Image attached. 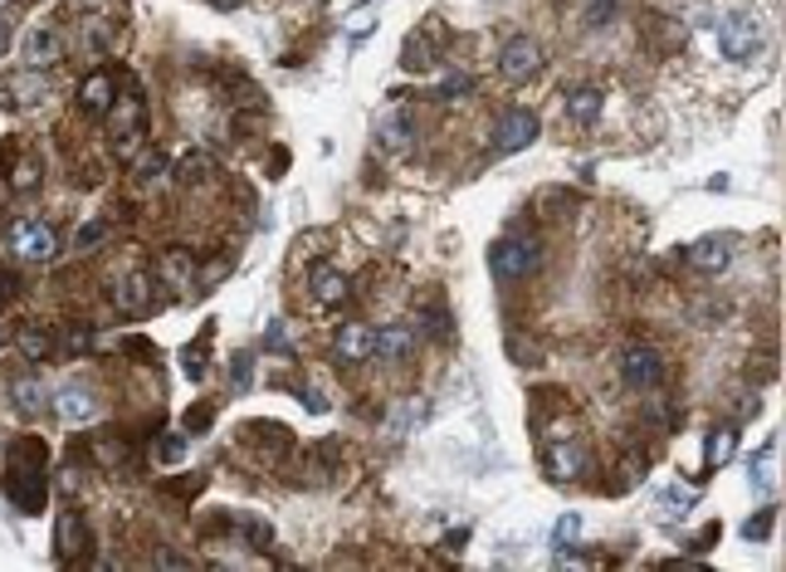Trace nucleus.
Instances as JSON below:
<instances>
[{
    "instance_id": "f257e3e1",
    "label": "nucleus",
    "mask_w": 786,
    "mask_h": 572,
    "mask_svg": "<svg viewBox=\"0 0 786 572\" xmlns=\"http://www.w3.org/2000/svg\"><path fill=\"white\" fill-rule=\"evenodd\" d=\"M45 441H15L10 445V465H5V499L20 514H39L45 509Z\"/></svg>"
},
{
    "instance_id": "f03ea898",
    "label": "nucleus",
    "mask_w": 786,
    "mask_h": 572,
    "mask_svg": "<svg viewBox=\"0 0 786 572\" xmlns=\"http://www.w3.org/2000/svg\"><path fill=\"white\" fill-rule=\"evenodd\" d=\"M108 142H113V157L118 162H132L146 148V98L132 79L122 83L108 108Z\"/></svg>"
},
{
    "instance_id": "7ed1b4c3",
    "label": "nucleus",
    "mask_w": 786,
    "mask_h": 572,
    "mask_svg": "<svg viewBox=\"0 0 786 572\" xmlns=\"http://www.w3.org/2000/svg\"><path fill=\"white\" fill-rule=\"evenodd\" d=\"M10 249H15L25 265H49V259L59 255V231L49 221H35V215H25V221L10 225Z\"/></svg>"
},
{
    "instance_id": "20e7f679",
    "label": "nucleus",
    "mask_w": 786,
    "mask_h": 572,
    "mask_svg": "<svg viewBox=\"0 0 786 572\" xmlns=\"http://www.w3.org/2000/svg\"><path fill=\"white\" fill-rule=\"evenodd\" d=\"M542 265V245L532 235H508L494 245V275L498 279H528Z\"/></svg>"
},
{
    "instance_id": "39448f33",
    "label": "nucleus",
    "mask_w": 786,
    "mask_h": 572,
    "mask_svg": "<svg viewBox=\"0 0 786 572\" xmlns=\"http://www.w3.org/2000/svg\"><path fill=\"white\" fill-rule=\"evenodd\" d=\"M718 49H723V59H732V65H742V59H758V55H762V25H758V15H728V20H723Z\"/></svg>"
},
{
    "instance_id": "423d86ee",
    "label": "nucleus",
    "mask_w": 786,
    "mask_h": 572,
    "mask_svg": "<svg viewBox=\"0 0 786 572\" xmlns=\"http://www.w3.org/2000/svg\"><path fill=\"white\" fill-rule=\"evenodd\" d=\"M498 74L508 83H532L542 74V45L532 35H513L498 55Z\"/></svg>"
},
{
    "instance_id": "0eeeda50",
    "label": "nucleus",
    "mask_w": 786,
    "mask_h": 572,
    "mask_svg": "<svg viewBox=\"0 0 786 572\" xmlns=\"http://www.w3.org/2000/svg\"><path fill=\"white\" fill-rule=\"evenodd\" d=\"M621 382L631 387H659L665 382V352H655L649 342H631L621 352Z\"/></svg>"
},
{
    "instance_id": "6e6552de",
    "label": "nucleus",
    "mask_w": 786,
    "mask_h": 572,
    "mask_svg": "<svg viewBox=\"0 0 786 572\" xmlns=\"http://www.w3.org/2000/svg\"><path fill=\"white\" fill-rule=\"evenodd\" d=\"M538 113L532 108H508L498 118V132H494V148L498 152H523V148H532L538 142Z\"/></svg>"
},
{
    "instance_id": "1a4fd4ad",
    "label": "nucleus",
    "mask_w": 786,
    "mask_h": 572,
    "mask_svg": "<svg viewBox=\"0 0 786 572\" xmlns=\"http://www.w3.org/2000/svg\"><path fill=\"white\" fill-rule=\"evenodd\" d=\"M732 259H738V235H704L689 245V269L699 275H723Z\"/></svg>"
},
{
    "instance_id": "9d476101",
    "label": "nucleus",
    "mask_w": 786,
    "mask_h": 572,
    "mask_svg": "<svg viewBox=\"0 0 786 572\" xmlns=\"http://www.w3.org/2000/svg\"><path fill=\"white\" fill-rule=\"evenodd\" d=\"M113 98H118V79H113L108 69H93V74L79 79V113H89V118H108Z\"/></svg>"
},
{
    "instance_id": "9b49d317",
    "label": "nucleus",
    "mask_w": 786,
    "mask_h": 572,
    "mask_svg": "<svg viewBox=\"0 0 786 572\" xmlns=\"http://www.w3.org/2000/svg\"><path fill=\"white\" fill-rule=\"evenodd\" d=\"M49 407L59 411V421H64V425H89V421H98V401H93V392L79 387V382H73V387H59Z\"/></svg>"
},
{
    "instance_id": "f8f14e48",
    "label": "nucleus",
    "mask_w": 786,
    "mask_h": 572,
    "mask_svg": "<svg viewBox=\"0 0 786 572\" xmlns=\"http://www.w3.org/2000/svg\"><path fill=\"white\" fill-rule=\"evenodd\" d=\"M83 548H89V524H83L73 509H64L59 524H55V558L69 568V563H79L83 558Z\"/></svg>"
},
{
    "instance_id": "ddd939ff",
    "label": "nucleus",
    "mask_w": 786,
    "mask_h": 572,
    "mask_svg": "<svg viewBox=\"0 0 786 572\" xmlns=\"http://www.w3.org/2000/svg\"><path fill=\"white\" fill-rule=\"evenodd\" d=\"M45 69H25V74H15V79H5L0 83V98H5V108H35L39 98H45Z\"/></svg>"
},
{
    "instance_id": "4468645a",
    "label": "nucleus",
    "mask_w": 786,
    "mask_h": 572,
    "mask_svg": "<svg viewBox=\"0 0 786 572\" xmlns=\"http://www.w3.org/2000/svg\"><path fill=\"white\" fill-rule=\"evenodd\" d=\"M25 59L30 69H55L59 59H64V35H59L55 25H39L25 35Z\"/></svg>"
},
{
    "instance_id": "2eb2a0df",
    "label": "nucleus",
    "mask_w": 786,
    "mask_h": 572,
    "mask_svg": "<svg viewBox=\"0 0 786 572\" xmlns=\"http://www.w3.org/2000/svg\"><path fill=\"white\" fill-rule=\"evenodd\" d=\"M113 299H118L122 314L138 318V314H146V308H152V279H146L142 269H128V275L113 284Z\"/></svg>"
},
{
    "instance_id": "dca6fc26",
    "label": "nucleus",
    "mask_w": 786,
    "mask_h": 572,
    "mask_svg": "<svg viewBox=\"0 0 786 572\" xmlns=\"http://www.w3.org/2000/svg\"><path fill=\"white\" fill-rule=\"evenodd\" d=\"M372 352H376V328L357 324V318L338 328V358L342 362H352V367H357V362H366Z\"/></svg>"
},
{
    "instance_id": "f3484780",
    "label": "nucleus",
    "mask_w": 786,
    "mask_h": 572,
    "mask_svg": "<svg viewBox=\"0 0 786 572\" xmlns=\"http://www.w3.org/2000/svg\"><path fill=\"white\" fill-rule=\"evenodd\" d=\"M308 289H313V304H318V308H338L342 299H348L352 284L338 275V269H313V284Z\"/></svg>"
},
{
    "instance_id": "a211bd4d",
    "label": "nucleus",
    "mask_w": 786,
    "mask_h": 572,
    "mask_svg": "<svg viewBox=\"0 0 786 572\" xmlns=\"http://www.w3.org/2000/svg\"><path fill=\"white\" fill-rule=\"evenodd\" d=\"M162 284H166V289H176V294L196 289V259L186 255V249H172V255L162 259Z\"/></svg>"
},
{
    "instance_id": "6ab92c4d",
    "label": "nucleus",
    "mask_w": 786,
    "mask_h": 572,
    "mask_svg": "<svg viewBox=\"0 0 786 572\" xmlns=\"http://www.w3.org/2000/svg\"><path fill=\"white\" fill-rule=\"evenodd\" d=\"M10 401H15L25 416H39L55 397L45 392V382H39V377H15V382H10Z\"/></svg>"
},
{
    "instance_id": "aec40b11",
    "label": "nucleus",
    "mask_w": 786,
    "mask_h": 572,
    "mask_svg": "<svg viewBox=\"0 0 786 572\" xmlns=\"http://www.w3.org/2000/svg\"><path fill=\"white\" fill-rule=\"evenodd\" d=\"M582 465H586V451H582V445H552V451H548V475H552L558 485L576 480V475H582Z\"/></svg>"
},
{
    "instance_id": "412c9836",
    "label": "nucleus",
    "mask_w": 786,
    "mask_h": 572,
    "mask_svg": "<svg viewBox=\"0 0 786 572\" xmlns=\"http://www.w3.org/2000/svg\"><path fill=\"white\" fill-rule=\"evenodd\" d=\"M128 166H132V182H138V186H156V182L166 176V166H172V162H166V152H162V148H142Z\"/></svg>"
},
{
    "instance_id": "4be33fe9",
    "label": "nucleus",
    "mask_w": 786,
    "mask_h": 572,
    "mask_svg": "<svg viewBox=\"0 0 786 572\" xmlns=\"http://www.w3.org/2000/svg\"><path fill=\"white\" fill-rule=\"evenodd\" d=\"M567 118L576 128H591L596 118H601V89H576L567 93Z\"/></svg>"
},
{
    "instance_id": "5701e85b",
    "label": "nucleus",
    "mask_w": 786,
    "mask_h": 572,
    "mask_svg": "<svg viewBox=\"0 0 786 572\" xmlns=\"http://www.w3.org/2000/svg\"><path fill=\"white\" fill-rule=\"evenodd\" d=\"M376 352H382V358H411L415 352V338H411V328H382L376 332Z\"/></svg>"
},
{
    "instance_id": "b1692460",
    "label": "nucleus",
    "mask_w": 786,
    "mask_h": 572,
    "mask_svg": "<svg viewBox=\"0 0 786 572\" xmlns=\"http://www.w3.org/2000/svg\"><path fill=\"white\" fill-rule=\"evenodd\" d=\"M39 182H45V166H39L35 157H20L15 166H10V186H15V191H35Z\"/></svg>"
},
{
    "instance_id": "393cba45",
    "label": "nucleus",
    "mask_w": 786,
    "mask_h": 572,
    "mask_svg": "<svg viewBox=\"0 0 786 572\" xmlns=\"http://www.w3.org/2000/svg\"><path fill=\"white\" fill-rule=\"evenodd\" d=\"M732 445H738V435H732V425H718L714 435H708V465H728L732 460Z\"/></svg>"
},
{
    "instance_id": "a878e982",
    "label": "nucleus",
    "mask_w": 786,
    "mask_h": 572,
    "mask_svg": "<svg viewBox=\"0 0 786 572\" xmlns=\"http://www.w3.org/2000/svg\"><path fill=\"white\" fill-rule=\"evenodd\" d=\"M415 142V128H411V118H406V113H396L391 122H386V148L391 152H406Z\"/></svg>"
},
{
    "instance_id": "bb28decb",
    "label": "nucleus",
    "mask_w": 786,
    "mask_h": 572,
    "mask_svg": "<svg viewBox=\"0 0 786 572\" xmlns=\"http://www.w3.org/2000/svg\"><path fill=\"white\" fill-rule=\"evenodd\" d=\"M772 524H777V504H767V509H758V514L742 524V534L752 538V544H767V534H772Z\"/></svg>"
},
{
    "instance_id": "cd10ccee",
    "label": "nucleus",
    "mask_w": 786,
    "mask_h": 572,
    "mask_svg": "<svg viewBox=\"0 0 786 572\" xmlns=\"http://www.w3.org/2000/svg\"><path fill=\"white\" fill-rule=\"evenodd\" d=\"M83 45H89L93 55H103V49H113V45H118V35H113V25H108V20H93V25H89V35H83Z\"/></svg>"
},
{
    "instance_id": "c85d7f7f",
    "label": "nucleus",
    "mask_w": 786,
    "mask_h": 572,
    "mask_svg": "<svg viewBox=\"0 0 786 572\" xmlns=\"http://www.w3.org/2000/svg\"><path fill=\"white\" fill-rule=\"evenodd\" d=\"M576 534H582V518H576V514H562V518H558V538H552V544H558L562 553H567L572 544H582Z\"/></svg>"
},
{
    "instance_id": "c756f323",
    "label": "nucleus",
    "mask_w": 786,
    "mask_h": 572,
    "mask_svg": "<svg viewBox=\"0 0 786 572\" xmlns=\"http://www.w3.org/2000/svg\"><path fill=\"white\" fill-rule=\"evenodd\" d=\"M665 499H669V504H665L669 518H679V514H689V509H694V490H684V485H674Z\"/></svg>"
},
{
    "instance_id": "7c9ffc66",
    "label": "nucleus",
    "mask_w": 786,
    "mask_h": 572,
    "mask_svg": "<svg viewBox=\"0 0 786 572\" xmlns=\"http://www.w3.org/2000/svg\"><path fill=\"white\" fill-rule=\"evenodd\" d=\"M20 352H25V358H49V338L45 332H20Z\"/></svg>"
},
{
    "instance_id": "2f4dec72",
    "label": "nucleus",
    "mask_w": 786,
    "mask_h": 572,
    "mask_svg": "<svg viewBox=\"0 0 786 572\" xmlns=\"http://www.w3.org/2000/svg\"><path fill=\"white\" fill-rule=\"evenodd\" d=\"M611 20H615V0H591V10H586V25L601 30V25H611Z\"/></svg>"
},
{
    "instance_id": "473e14b6",
    "label": "nucleus",
    "mask_w": 786,
    "mask_h": 572,
    "mask_svg": "<svg viewBox=\"0 0 786 572\" xmlns=\"http://www.w3.org/2000/svg\"><path fill=\"white\" fill-rule=\"evenodd\" d=\"M211 176V162L206 157H186L181 162V186H196V182H206Z\"/></svg>"
},
{
    "instance_id": "72a5a7b5",
    "label": "nucleus",
    "mask_w": 786,
    "mask_h": 572,
    "mask_svg": "<svg viewBox=\"0 0 786 572\" xmlns=\"http://www.w3.org/2000/svg\"><path fill=\"white\" fill-rule=\"evenodd\" d=\"M103 235H108V225H103V221H93L83 235H73V249H93V245L103 241Z\"/></svg>"
},
{
    "instance_id": "f704fd0d",
    "label": "nucleus",
    "mask_w": 786,
    "mask_h": 572,
    "mask_svg": "<svg viewBox=\"0 0 786 572\" xmlns=\"http://www.w3.org/2000/svg\"><path fill=\"white\" fill-rule=\"evenodd\" d=\"M225 275H230V265H225V259H211V269H206V279H196V289H215Z\"/></svg>"
},
{
    "instance_id": "c9c22d12",
    "label": "nucleus",
    "mask_w": 786,
    "mask_h": 572,
    "mask_svg": "<svg viewBox=\"0 0 786 572\" xmlns=\"http://www.w3.org/2000/svg\"><path fill=\"white\" fill-rule=\"evenodd\" d=\"M79 490H83V475H79V470H73V465H69V470L59 475V494L69 499V494H79Z\"/></svg>"
},
{
    "instance_id": "e433bc0d",
    "label": "nucleus",
    "mask_w": 786,
    "mask_h": 572,
    "mask_svg": "<svg viewBox=\"0 0 786 572\" xmlns=\"http://www.w3.org/2000/svg\"><path fill=\"white\" fill-rule=\"evenodd\" d=\"M152 563H162V568H191V558L172 553V548H156V558H152Z\"/></svg>"
},
{
    "instance_id": "4c0bfd02",
    "label": "nucleus",
    "mask_w": 786,
    "mask_h": 572,
    "mask_svg": "<svg viewBox=\"0 0 786 572\" xmlns=\"http://www.w3.org/2000/svg\"><path fill=\"white\" fill-rule=\"evenodd\" d=\"M15 289H20V284H15V275H5V269H0V299H10Z\"/></svg>"
},
{
    "instance_id": "58836bf2",
    "label": "nucleus",
    "mask_w": 786,
    "mask_h": 572,
    "mask_svg": "<svg viewBox=\"0 0 786 572\" xmlns=\"http://www.w3.org/2000/svg\"><path fill=\"white\" fill-rule=\"evenodd\" d=\"M10 49V25H5V15H0V55Z\"/></svg>"
},
{
    "instance_id": "ea45409f",
    "label": "nucleus",
    "mask_w": 786,
    "mask_h": 572,
    "mask_svg": "<svg viewBox=\"0 0 786 572\" xmlns=\"http://www.w3.org/2000/svg\"><path fill=\"white\" fill-rule=\"evenodd\" d=\"M211 5H215V10H239L245 0H211Z\"/></svg>"
},
{
    "instance_id": "a19ab883",
    "label": "nucleus",
    "mask_w": 786,
    "mask_h": 572,
    "mask_svg": "<svg viewBox=\"0 0 786 572\" xmlns=\"http://www.w3.org/2000/svg\"><path fill=\"white\" fill-rule=\"evenodd\" d=\"M10 5H15V0H0V10H10Z\"/></svg>"
}]
</instances>
